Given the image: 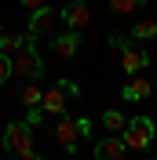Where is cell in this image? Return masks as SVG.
<instances>
[{
	"label": "cell",
	"mask_w": 157,
	"mask_h": 160,
	"mask_svg": "<svg viewBox=\"0 0 157 160\" xmlns=\"http://www.w3.org/2000/svg\"><path fill=\"white\" fill-rule=\"evenodd\" d=\"M44 73H48V66H44V58H40V51H37V40H26V48L11 55V77L40 80Z\"/></svg>",
	"instance_id": "1"
},
{
	"label": "cell",
	"mask_w": 157,
	"mask_h": 160,
	"mask_svg": "<svg viewBox=\"0 0 157 160\" xmlns=\"http://www.w3.org/2000/svg\"><path fill=\"white\" fill-rule=\"evenodd\" d=\"M4 146H8L11 157H19V160H44V157H37V149H33V128L26 124V120H15V124L4 128Z\"/></svg>",
	"instance_id": "2"
},
{
	"label": "cell",
	"mask_w": 157,
	"mask_h": 160,
	"mask_svg": "<svg viewBox=\"0 0 157 160\" xmlns=\"http://www.w3.org/2000/svg\"><path fill=\"white\" fill-rule=\"evenodd\" d=\"M121 138H124L128 149L146 153L150 146H154V138H157V120L154 117H132L124 124V131H121Z\"/></svg>",
	"instance_id": "3"
},
{
	"label": "cell",
	"mask_w": 157,
	"mask_h": 160,
	"mask_svg": "<svg viewBox=\"0 0 157 160\" xmlns=\"http://www.w3.org/2000/svg\"><path fill=\"white\" fill-rule=\"evenodd\" d=\"M62 26L59 8H37L30 11V40H51Z\"/></svg>",
	"instance_id": "4"
},
{
	"label": "cell",
	"mask_w": 157,
	"mask_h": 160,
	"mask_svg": "<svg viewBox=\"0 0 157 160\" xmlns=\"http://www.w3.org/2000/svg\"><path fill=\"white\" fill-rule=\"evenodd\" d=\"M59 15H62V26H66V29L84 33V29L91 26V8L84 4V0H69V4H62Z\"/></svg>",
	"instance_id": "5"
},
{
	"label": "cell",
	"mask_w": 157,
	"mask_h": 160,
	"mask_svg": "<svg viewBox=\"0 0 157 160\" xmlns=\"http://www.w3.org/2000/svg\"><path fill=\"white\" fill-rule=\"evenodd\" d=\"M55 142H59L66 153H77V146H80V128H77V120H69L66 113H62L59 124H55Z\"/></svg>",
	"instance_id": "6"
},
{
	"label": "cell",
	"mask_w": 157,
	"mask_h": 160,
	"mask_svg": "<svg viewBox=\"0 0 157 160\" xmlns=\"http://www.w3.org/2000/svg\"><path fill=\"white\" fill-rule=\"evenodd\" d=\"M80 44H84V37H80L77 29H66V33H55V37H51V51H55L59 58H73L80 51Z\"/></svg>",
	"instance_id": "7"
},
{
	"label": "cell",
	"mask_w": 157,
	"mask_h": 160,
	"mask_svg": "<svg viewBox=\"0 0 157 160\" xmlns=\"http://www.w3.org/2000/svg\"><path fill=\"white\" fill-rule=\"evenodd\" d=\"M124 153H128L124 138H121V135H106V138H99V142H95L91 157H95V160H121Z\"/></svg>",
	"instance_id": "8"
},
{
	"label": "cell",
	"mask_w": 157,
	"mask_h": 160,
	"mask_svg": "<svg viewBox=\"0 0 157 160\" xmlns=\"http://www.w3.org/2000/svg\"><path fill=\"white\" fill-rule=\"evenodd\" d=\"M146 66H150V55H146L143 48H135V44H132V48L121 51V69H124L128 77H139Z\"/></svg>",
	"instance_id": "9"
},
{
	"label": "cell",
	"mask_w": 157,
	"mask_h": 160,
	"mask_svg": "<svg viewBox=\"0 0 157 160\" xmlns=\"http://www.w3.org/2000/svg\"><path fill=\"white\" fill-rule=\"evenodd\" d=\"M150 91H154V80H146V77H132V80H124L121 98H124V102H143Z\"/></svg>",
	"instance_id": "10"
},
{
	"label": "cell",
	"mask_w": 157,
	"mask_h": 160,
	"mask_svg": "<svg viewBox=\"0 0 157 160\" xmlns=\"http://www.w3.org/2000/svg\"><path fill=\"white\" fill-rule=\"evenodd\" d=\"M40 109L48 113V117H62V113H66V95H62L59 88L44 91V95H40Z\"/></svg>",
	"instance_id": "11"
},
{
	"label": "cell",
	"mask_w": 157,
	"mask_h": 160,
	"mask_svg": "<svg viewBox=\"0 0 157 160\" xmlns=\"http://www.w3.org/2000/svg\"><path fill=\"white\" fill-rule=\"evenodd\" d=\"M26 40H30V33L22 37V33H11V29H0V55H15V51H22L26 48Z\"/></svg>",
	"instance_id": "12"
},
{
	"label": "cell",
	"mask_w": 157,
	"mask_h": 160,
	"mask_svg": "<svg viewBox=\"0 0 157 160\" xmlns=\"http://www.w3.org/2000/svg\"><path fill=\"white\" fill-rule=\"evenodd\" d=\"M124 124H128V117H124L121 109H106V113H102V128H106L110 135H121Z\"/></svg>",
	"instance_id": "13"
},
{
	"label": "cell",
	"mask_w": 157,
	"mask_h": 160,
	"mask_svg": "<svg viewBox=\"0 0 157 160\" xmlns=\"http://www.w3.org/2000/svg\"><path fill=\"white\" fill-rule=\"evenodd\" d=\"M128 37H132V40H157V18H146V22H135Z\"/></svg>",
	"instance_id": "14"
},
{
	"label": "cell",
	"mask_w": 157,
	"mask_h": 160,
	"mask_svg": "<svg viewBox=\"0 0 157 160\" xmlns=\"http://www.w3.org/2000/svg\"><path fill=\"white\" fill-rule=\"evenodd\" d=\"M139 8H143V0H110V11L113 15H132Z\"/></svg>",
	"instance_id": "15"
},
{
	"label": "cell",
	"mask_w": 157,
	"mask_h": 160,
	"mask_svg": "<svg viewBox=\"0 0 157 160\" xmlns=\"http://www.w3.org/2000/svg\"><path fill=\"white\" fill-rule=\"evenodd\" d=\"M40 95H44V91L37 88V84H26V88H22V106H40Z\"/></svg>",
	"instance_id": "16"
},
{
	"label": "cell",
	"mask_w": 157,
	"mask_h": 160,
	"mask_svg": "<svg viewBox=\"0 0 157 160\" xmlns=\"http://www.w3.org/2000/svg\"><path fill=\"white\" fill-rule=\"evenodd\" d=\"M55 88H59L62 95H66V98H80V84H77V80H66V77H62L59 84H55Z\"/></svg>",
	"instance_id": "17"
},
{
	"label": "cell",
	"mask_w": 157,
	"mask_h": 160,
	"mask_svg": "<svg viewBox=\"0 0 157 160\" xmlns=\"http://www.w3.org/2000/svg\"><path fill=\"white\" fill-rule=\"evenodd\" d=\"M110 48H117V51H124V48H132V44H135V40H132V37H124V33H110Z\"/></svg>",
	"instance_id": "18"
},
{
	"label": "cell",
	"mask_w": 157,
	"mask_h": 160,
	"mask_svg": "<svg viewBox=\"0 0 157 160\" xmlns=\"http://www.w3.org/2000/svg\"><path fill=\"white\" fill-rule=\"evenodd\" d=\"M40 120H44V109H40V106H26V124H30V128H37Z\"/></svg>",
	"instance_id": "19"
},
{
	"label": "cell",
	"mask_w": 157,
	"mask_h": 160,
	"mask_svg": "<svg viewBox=\"0 0 157 160\" xmlns=\"http://www.w3.org/2000/svg\"><path fill=\"white\" fill-rule=\"evenodd\" d=\"M8 80H11V58H8V55H0V88H4Z\"/></svg>",
	"instance_id": "20"
},
{
	"label": "cell",
	"mask_w": 157,
	"mask_h": 160,
	"mask_svg": "<svg viewBox=\"0 0 157 160\" xmlns=\"http://www.w3.org/2000/svg\"><path fill=\"white\" fill-rule=\"evenodd\" d=\"M77 128H80V138H88L91 135V120L88 117H77Z\"/></svg>",
	"instance_id": "21"
},
{
	"label": "cell",
	"mask_w": 157,
	"mask_h": 160,
	"mask_svg": "<svg viewBox=\"0 0 157 160\" xmlns=\"http://www.w3.org/2000/svg\"><path fill=\"white\" fill-rule=\"evenodd\" d=\"M22 8H30V11H37V8H44V0H19Z\"/></svg>",
	"instance_id": "22"
},
{
	"label": "cell",
	"mask_w": 157,
	"mask_h": 160,
	"mask_svg": "<svg viewBox=\"0 0 157 160\" xmlns=\"http://www.w3.org/2000/svg\"><path fill=\"white\" fill-rule=\"evenodd\" d=\"M11 160H19V157H11Z\"/></svg>",
	"instance_id": "23"
},
{
	"label": "cell",
	"mask_w": 157,
	"mask_h": 160,
	"mask_svg": "<svg viewBox=\"0 0 157 160\" xmlns=\"http://www.w3.org/2000/svg\"><path fill=\"white\" fill-rule=\"evenodd\" d=\"M154 91H157V84H154Z\"/></svg>",
	"instance_id": "24"
}]
</instances>
